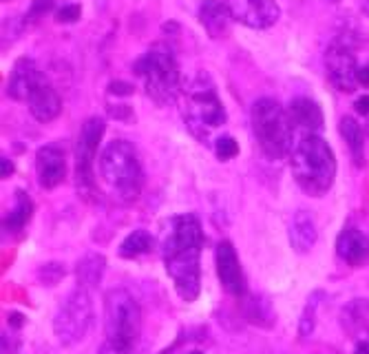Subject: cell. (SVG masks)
<instances>
[{
    "label": "cell",
    "instance_id": "1",
    "mask_svg": "<svg viewBox=\"0 0 369 354\" xmlns=\"http://www.w3.org/2000/svg\"><path fill=\"white\" fill-rule=\"evenodd\" d=\"M201 248H203V230L197 217L186 212V215H175L166 221L164 266H166L172 283H175L177 295L183 301H194L199 297Z\"/></svg>",
    "mask_w": 369,
    "mask_h": 354
},
{
    "label": "cell",
    "instance_id": "2",
    "mask_svg": "<svg viewBox=\"0 0 369 354\" xmlns=\"http://www.w3.org/2000/svg\"><path fill=\"white\" fill-rule=\"evenodd\" d=\"M294 181L305 195L323 197L336 177V157L330 144L319 135H305L296 142L290 157Z\"/></svg>",
    "mask_w": 369,
    "mask_h": 354
},
{
    "label": "cell",
    "instance_id": "3",
    "mask_svg": "<svg viewBox=\"0 0 369 354\" xmlns=\"http://www.w3.org/2000/svg\"><path fill=\"white\" fill-rule=\"evenodd\" d=\"M179 107L188 131L203 144H210L214 131L225 124V109L208 74H197L181 89Z\"/></svg>",
    "mask_w": 369,
    "mask_h": 354
},
{
    "label": "cell",
    "instance_id": "4",
    "mask_svg": "<svg viewBox=\"0 0 369 354\" xmlns=\"http://www.w3.org/2000/svg\"><path fill=\"white\" fill-rule=\"evenodd\" d=\"M100 175L122 201H135L144 186V170L135 146L126 140H113L100 155Z\"/></svg>",
    "mask_w": 369,
    "mask_h": 354
},
{
    "label": "cell",
    "instance_id": "5",
    "mask_svg": "<svg viewBox=\"0 0 369 354\" xmlns=\"http://www.w3.org/2000/svg\"><path fill=\"white\" fill-rule=\"evenodd\" d=\"M142 332V308L126 290H109L104 297V335L115 354H128Z\"/></svg>",
    "mask_w": 369,
    "mask_h": 354
},
{
    "label": "cell",
    "instance_id": "6",
    "mask_svg": "<svg viewBox=\"0 0 369 354\" xmlns=\"http://www.w3.org/2000/svg\"><path fill=\"white\" fill-rule=\"evenodd\" d=\"M252 133L265 157L281 159L292 148V118L276 100L261 98L252 107Z\"/></svg>",
    "mask_w": 369,
    "mask_h": 354
},
{
    "label": "cell",
    "instance_id": "7",
    "mask_svg": "<svg viewBox=\"0 0 369 354\" xmlns=\"http://www.w3.org/2000/svg\"><path fill=\"white\" fill-rule=\"evenodd\" d=\"M133 71L144 82L148 98L155 100L157 104H170L172 100L179 98L183 89L175 58L161 49H153V52L137 58Z\"/></svg>",
    "mask_w": 369,
    "mask_h": 354
},
{
    "label": "cell",
    "instance_id": "8",
    "mask_svg": "<svg viewBox=\"0 0 369 354\" xmlns=\"http://www.w3.org/2000/svg\"><path fill=\"white\" fill-rule=\"evenodd\" d=\"M93 323V306L87 288L74 290L54 319V335L63 346H76L89 335Z\"/></svg>",
    "mask_w": 369,
    "mask_h": 354
},
{
    "label": "cell",
    "instance_id": "9",
    "mask_svg": "<svg viewBox=\"0 0 369 354\" xmlns=\"http://www.w3.org/2000/svg\"><path fill=\"white\" fill-rule=\"evenodd\" d=\"M104 120L93 115L89 118L80 129L78 144H76V181L78 190L89 193L93 190V159L98 153V146L104 137Z\"/></svg>",
    "mask_w": 369,
    "mask_h": 354
},
{
    "label": "cell",
    "instance_id": "10",
    "mask_svg": "<svg viewBox=\"0 0 369 354\" xmlns=\"http://www.w3.org/2000/svg\"><path fill=\"white\" fill-rule=\"evenodd\" d=\"M325 71L334 89L343 91V93H352L358 87V65L347 45L334 43L325 52Z\"/></svg>",
    "mask_w": 369,
    "mask_h": 354
},
{
    "label": "cell",
    "instance_id": "11",
    "mask_svg": "<svg viewBox=\"0 0 369 354\" xmlns=\"http://www.w3.org/2000/svg\"><path fill=\"white\" fill-rule=\"evenodd\" d=\"M232 20L250 29H268L281 16L274 0H223Z\"/></svg>",
    "mask_w": 369,
    "mask_h": 354
},
{
    "label": "cell",
    "instance_id": "12",
    "mask_svg": "<svg viewBox=\"0 0 369 354\" xmlns=\"http://www.w3.org/2000/svg\"><path fill=\"white\" fill-rule=\"evenodd\" d=\"M214 259H217V275L225 292L234 297H241L245 292V279H243L237 250H234L230 241H219L217 250H214Z\"/></svg>",
    "mask_w": 369,
    "mask_h": 354
},
{
    "label": "cell",
    "instance_id": "13",
    "mask_svg": "<svg viewBox=\"0 0 369 354\" xmlns=\"http://www.w3.org/2000/svg\"><path fill=\"white\" fill-rule=\"evenodd\" d=\"M36 175L40 186L51 190L63 184L67 177V157L58 144H47L36 153Z\"/></svg>",
    "mask_w": 369,
    "mask_h": 354
},
{
    "label": "cell",
    "instance_id": "14",
    "mask_svg": "<svg viewBox=\"0 0 369 354\" xmlns=\"http://www.w3.org/2000/svg\"><path fill=\"white\" fill-rule=\"evenodd\" d=\"M45 82V76L40 74L32 58H20L12 69L7 82V96L16 102H27L38 85Z\"/></svg>",
    "mask_w": 369,
    "mask_h": 354
},
{
    "label": "cell",
    "instance_id": "15",
    "mask_svg": "<svg viewBox=\"0 0 369 354\" xmlns=\"http://www.w3.org/2000/svg\"><path fill=\"white\" fill-rule=\"evenodd\" d=\"M27 104H29V113H32V118L43 124L54 122V120L60 115V111H63V100H60L58 91L54 87L47 85V80L34 89V93L29 96Z\"/></svg>",
    "mask_w": 369,
    "mask_h": 354
},
{
    "label": "cell",
    "instance_id": "16",
    "mask_svg": "<svg viewBox=\"0 0 369 354\" xmlns=\"http://www.w3.org/2000/svg\"><path fill=\"white\" fill-rule=\"evenodd\" d=\"M336 252L345 264L363 266L369 261V237L356 228H347L336 239Z\"/></svg>",
    "mask_w": 369,
    "mask_h": 354
},
{
    "label": "cell",
    "instance_id": "17",
    "mask_svg": "<svg viewBox=\"0 0 369 354\" xmlns=\"http://www.w3.org/2000/svg\"><path fill=\"white\" fill-rule=\"evenodd\" d=\"M199 23L203 25V29H206V34L210 38L219 40L228 34L232 16L223 0H203L199 7Z\"/></svg>",
    "mask_w": 369,
    "mask_h": 354
},
{
    "label": "cell",
    "instance_id": "18",
    "mask_svg": "<svg viewBox=\"0 0 369 354\" xmlns=\"http://www.w3.org/2000/svg\"><path fill=\"white\" fill-rule=\"evenodd\" d=\"M290 244L299 255H305V252H310L314 248L316 224H314V217L307 210L294 212V217L290 221Z\"/></svg>",
    "mask_w": 369,
    "mask_h": 354
},
{
    "label": "cell",
    "instance_id": "19",
    "mask_svg": "<svg viewBox=\"0 0 369 354\" xmlns=\"http://www.w3.org/2000/svg\"><path fill=\"white\" fill-rule=\"evenodd\" d=\"M288 113H290L292 122L296 126L310 131V133L323 129V111L310 98H296V100H292Z\"/></svg>",
    "mask_w": 369,
    "mask_h": 354
},
{
    "label": "cell",
    "instance_id": "20",
    "mask_svg": "<svg viewBox=\"0 0 369 354\" xmlns=\"http://www.w3.org/2000/svg\"><path fill=\"white\" fill-rule=\"evenodd\" d=\"M104 268H107V261L102 255H96V252H89L80 259V264L76 268V277L80 288H96L98 283L102 281V275H104Z\"/></svg>",
    "mask_w": 369,
    "mask_h": 354
},
{
    "label": "cell",
    "instance_id": "21",
    "mask_svg": "<svg viewBox=\"0 0 369 354\" xmlns=\"http://www.w3.org/2000/svg\"><path fill=\"white\" fill-rule=\"evenodd\" d=\"M341 135L345 140L347 148H350L354 164L363 166L365 164V135H363L361 124H358L354 118H343L341 120Z\"/></svg>",
    "mask_w": 369,
    "mask_h": 354
},
{
    "label": "cell",
    "instance_id": "22",
    "mask_svg": "<svg viewBox=\"0 0 369 354\" xmlns=\"http://www.w3.org/2000/svg\"><path fill=\"white\" fill-rule=\"evenodd\" d=\"M32 212H34L32 197H29L25 190H18V193H16V204L5 217V228L12 230V232H20L27 226V221L32 219Z\"/></svg>",
    "mask_w": 369,
    "mask_h": 354
},
{
    "label": "cell",
    "instance_id": "23",
    "mask_svg": "<svg viewBox=\"0 0 369 354\" xmlns=\"http://www.w3.org/2000/svg\"><path fill=\"white\" fill-rule=\"evenodd\" d=\"M153 239L150 237V232L146 230H133L131 235L122 241V246H120V257L122 259H135L139 255H146L148 250H153Z\"/></svg>",
    "mask_w": 369,
    "mask_h": 354
},
{
    "label": "cell",
    "instance_id": "24",
    "mask_svg": "<svg viewBox=\"0 0 369 354\" xmlns=\"http://www.w3.org/2000/svg\"><path fill=\"white\" fill-rule=\"evenodd\" d=\"M245 315H248V319L252 323H257V326H263V328H270L274 321V312H272L270 301L261 295L252 297L248 303H245Z\"/></svg>",
    "mask_w": 369,
    "mask_h": 354
},
{
    "label": "cell",
    "instance_id": "25",
    "mask_svg": "<svg viewBox=\"0 0 369 354\" xmlns=\"http://www.w3.org/2000/svg\"><path fill=\"white\" fill-rule=\"evenodd\" d=\"M323 299V292L316 290L310 295L305 303V310L301 315V321H299V335L301 337H310L314 332V323H316V306H319V301Z\"/></svg>",
    "mask_w": 369,
    "mask_h": 354
},
{
    "label": "cell",
    "instance_id": "26",
    "mask_svg": "<svg viewBox=\"0 0 369 354\" xmlns=\"http://www.w3.org/2000/svg\"><path fill=\"white\" fill-rule=\"evenodd\" d=\"M65 266L63 264H56V261H51V264H45L43 268L38 270V281L43 283V286H56L65 279Z\"/></svg>",
    "mask_w": 369,
    "mask_h": 354
},
{
    "label": "cell",
    "instance_id": "27",
    "mask_svg": "<svg viewBox=\"0 0 369 354\" xmlns=\"http://www.w3.org/2000/svg\"><path fill=\"white\" fill-rule=\"evenodd\" d=\"M214 153H217V159H221V162H228L232 157H237L239 155L237 140L230 137V135H221L217 142H214Z\"/></svg>",
    "mask_w": 369,
    "mask_h": 354
},
{
    "label": "cell",
    "instance_id": "28",
    "mask_svg": "<svg viewBox=\"0 0 369 354\" xmlns=\"http://www.w3.org/2000/svg\"><path fill=\"white\" fill-rule=\"evenodd\" d=\"M82 16V7L76 5V3H69V5H63L56 12V20L63 25H71V23H78Z\"/></svg>",
    "mask_w": 369,
    "mask_h": 354
},
{
    "label": "cell",
    "instance_id": "29",
    "mask_svg": "<svg viewBox=\"0 0 369 354\" xmlns=\"http://www.w3.org/2000/svg\"><path fill=\"white\" fill-rule=\"evenodd\" d=\"M54 9V0H34L32 7H29V20H38L45 14H49Z\"/></svg>",
    "mask_w": 369,
    "mask_h": 354
},
{
    "label": "cell",
    "instance_id": "30",
    "mask_svg": "<svg viewBox=\"0 0 369 354\" xmlns=\"http://www.w3.org/2000/svg\"><path fill=\"white\" fill-rule=\"evenodd\" d=\"M20 348V339L14 337V328H9V332H3V354H16Z\"/></svg>",
    "mask_w": 369,
    "mask_h": 354
},
{
    "label": "cell",
    "instance_id": "31",
    "mask_svg": "<svg viewBox=\"0 0 369 354\" xmlns=\"http://www.w3.org/2000/svg\"><path fill=\"white\" fill-rule=\"evenodd\" d=\"M109 93L111 96H118V98H126V96L133 93V85L122 82V80H115V82L109 85Z\"/></svg>",
    "mask_w": 369,
    "mask_h": 354
},
{
    "label": "cell",
    "instance_id": "32",
    "mask_svg": "<svg viewBox=\"0 0 369 354\" xmlns=\"http://www.w3.org/2000/svg\"><path fill=\"white\" fill-rule=\"evenodd\" d=\"M354 109H356V113H361V115H369V96L358 98L356 102H354Z\"/></svg>",
    "mask_w": 369,
    "mask_h": 354
},
{
    "label": "cell",
    "instance_id": "33",
    "mask_svg": "<svg viewBox=\"0 0 369 354\" xmlns=\"http://www.w3.org/2000/svg\"><path fill=\"white\" fill-rule=\"evenodd\" d=\"M358 87H369V65L358 67Z\"/></svg>",
    "mask_w": 369,
    "mask_h": 354
},
{
    "label": "cell",
    "instance_id": "34",
    "mask_svg": "<svg viewBox=\"0 0 369 354\" xmlns=\"http://www.w3.org/2000/svg\"><path fill=\"white\" fill-rule=\"evenodd\" d=\"M7 321H9V328H14V330H18L20 326H23V321H25V319H23V317H20V315H18V312H9V319H7Z\"/></svg>",
    "mask_w": 369,
    "mask_h": 354
},
{
    "label": "cell",
    "instance_id": "35",
    "mask_svg": "<svg viewBox=\"0 0 369 354\" xmlns=\"http://www.w3.org/2000/svg\"><path fill=\"white\" fill-rule=\"evenodd\" d=\"M0 164H3V177L7 179L9 175H14V162H9L7 157H3V162H0Z\"/></svg>",
    "mask_w": 369,
    "mask_h": 354
},
{
    "label": "cell",
    "instance_id": "36",
    "mask_svg": "<svg viewBox=\"0 0 369 354\" xmlns=\"http://www.w3.org/2000/svg\"><path fill=\"white\" fill-rule=\"evenodd\" d=\"M354 354H369V339L358 341V346H356Z\"/></svg>",
    "mask_w": 369,
    "mask_h": 354
},
{
    "label": "cell",
    "instance_id": "37",
    "mask_svg": "<svg viewBox=\"0 0 369 354\" xmlns=\"http://www.w3.org/2000/svg\"><path fill=\"white\" fill-rule=\"evenodd\" d=\"M361 9H363V14L369 18V0H363V5H361Z\"/></svg>",
    "mask_w": 369,
    "mask_h": 354
},
{
    "label": "cell",
    "instance_id": "38",
    "mask_svg": "<svg viewBox=\"0 0 369 354\" xmlns=\"http://www.w3.org/2000/svg\"><path fill=\"white\" fill-rule=\"evenodd\" d=\"M188 354H203V352H199V350H192V352H188Z\"/></svg>",
    "mask_w": 369,
    "mask_h": 354
}]
</instances>
